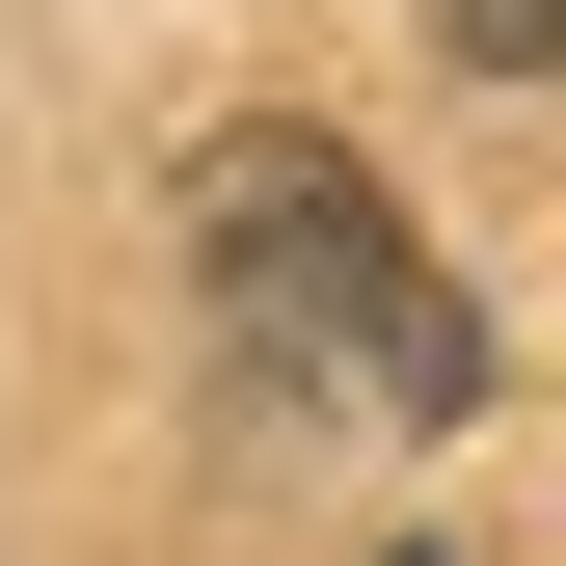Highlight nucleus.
<instances>
[{"mask_svg":"<svg viewBox=\"0 0 566 566\" xmlns=\"http://www.w3.org/2000/svg\"><path fill=\"white\" fill-rule=\"evenodd\" d=\"M189 270H217V324L270 378H324L350 432H459L485 405V297L405 243V189L350 163V135H217V163H189Z\"/></svg>","mask_w":566,"mask_h":566,"instance_id":"f257e3e1","label":"nucleus"},{"mask_svg":"<svg viewBox=\"0 0 566 566\" xmlns=\"http://www.w3.org/2000/svg\"><path fill=\"white\" fill-rule=\"evenodd\" d=\"M459 54H566V0H459Z\"/></svg>","mask_w":566,"mask_h":566,"instance_id":"f03ea898","label":"nucleus"}]
</instances>
